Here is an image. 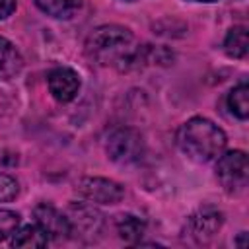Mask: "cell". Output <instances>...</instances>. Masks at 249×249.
I'll use <instances>...</instances> for the list:
<instances>
[{
  "label": "cell",
  "mask_w": 249,
  "mask_h": 249,
  "mask_svg": "<svg viewBox=\"0 0 249 249\" xmlns=\"http://www.w3.org/2000/svg\"><path fill=\"white\" fill-rule=\"evenodd\" d=\"M140 45L130 29L121 25H101L93 29L86 41V54L99 66L130 68L140 58Z\"/></svg>",
  "instance_id": "cell-1"
},
{
  "label": "cell",
  "mask_w": 249,
  "mask_h": 249,
  "mask_svg": "<svg viewBox=\"0 0 249 249\" xmlns=\"http://www.w3.org/2000/svg\"><path fill=\"white\" fill-rule=\"evenodd\" d=\"M224 130L204 117H193L177 130L179 150L196 163H208L216 160L226 148Z\"/></svg>",
  "instance_id": "cell-2"
},
{
  "label": "cell",
  "mask_w": 249,
  "mask_h": 249,
  "mask_svg": "<svg viewBox=\"0 0 249 249\" xmlns=\"http://www.w3.org/2000/svg\"><path fill=\"white\" fill-rule=\"evenodd\" d=\"M105 152H107L109 160H113L115 163H121V165L136 163L144 156L142 134L138 130L126 128V126L115 128L109 132V136L105 140Z\"/></svg>",
  "instance_id": "cell-3"
},
{
  "label": "cell",
  "mask_w": 249,
  "mask_h": 249,
  "mask_svg": "<svg viewBox=\"0 0 249 249\" xmlns=\"http://www.w3.org/2000/svg\"><path fill=\"white\" fill-rule=\"evenodd\" d=\"M216 175L226 193H230V195L243 193L247 187V181H249V165H247L245 152L231 150L224 156L220 154V160L216 165Z\"/></svg>",
  "instance_id": "cell-4"
},
{
  "label": "cell",
  "mask_w": 249,
  "mask_h": 249,
  "mask_svg": "<svg viewBox=\"0 0 249 249\" xmlns=\"http://www.w3.org/2000/svg\"><path fill=\"white\" fill-rule=\"evenodd\" d=\"M76 191L86 200L97 204H115L124 196V187L105 177H84L78 181Z\"/></svg>",
  "instance_id": "cell-5"
},
{
  "label": "cell",
  "mask_w": 249,
  "mask_h": 249,
  "mask_svg": "<svg viewBox=\"0 0 249 249\" xmlns=\"http://www.w3.org/2000/svg\"><path fill=\"white\" fill-rule=\"evenodd\" d=\"M222 224H224V216H222L220 210L200 208L187 220L185 233H189V237L195 239L196 243H206L218 233Z\"/></svg>",
  "instance_id": "cell-6"
},
{
  "label": "cell",
  "mask_w": 249,
  "mask_h": 249,
  "mask_svg": "<svg viewBox=\"0 0 249 249\" xmlns=\"http://www.w3.org/2000/svg\"><path fill=\"white\" fill-rule=\"evenodd\" d=\"M66 218L72 233H80V235H95L101 231L103 226L101 212L86 202H72L68 206Z\"/></svg>",
  "instance_id": "cell-7"
},
{
  "label": "cell",
  "mask_w": 249,
  "mask_h": 249,
  "mask_svg": "<svg viewBox=\"0 0 249 249\" xmlns=\"http://www.w3.org/2000/svg\"><path fill=\"white\" fill-rule=\"evenodd\" d=\"M33 218H35V224L49 235V239L51 237L53 239H62V237H68L72 233L66 214L58 212L54 206H51L47 202L35 206Z\"/></svg>",
  "instance_id": "cell-8"
},
{
  "label": "cell",
  "mask_w": 249,
  "mask_h": 249,
  "mask_svg": "<svg viewBox=\"0 0 249 249\" xmlns=\"http://www.w3.org/2000/svg\"><path fill=\"white\" fill-rule=\"evenodd\" d=\"M49 84V91L53 93V97L56 101H72L80 89V76L76 70L68 68V66H58L54 70L49 72L47 78Z\"/></svg>",
  "instance_id": "cell-9"
},
{
  "label": "cell",
  "mask_w": 249,
  "mask_h": 249,
  "mask_svg": "<svg viewBox=\"0 0 249 249\" xmlns=\"http://www.w3.org/2000/svg\"><path fill=\"white\" fill-rule=\"evenodd\" d=\"M23 66V58L19 51L4 37H0V80H8L16 76Z\"/></svg>",
  "instance_id": "cell-10"
},
{
  "label": "cell",
  "mask_w": 249,
  "mask_h": 249,
  "mask_svg": "<svg viewBox=\"0 0 249 249\" xmlns=\"http://www.w3.org/2000/svg\"><path fill=\"white\" fill-rule=\"evenodd\" d=\"M35 4L41 12H45L51 18L70 19L80 12L84 0H35Z\"/></svg>",
  "instance_id": "cell-11"
},
{
  "label": "cell",
  "mask_w": 249,
  "mask_h": 249,
  "mask_svg": "<svg viewBox=\"0 0 249 249\" xmlns=\"http://www.w3.org/2000/svg\"><path fill=\"white\" fill-rule=\"evenodd\" d=\"M49 243V235L37 226H25L14 231L12 247H45Z\"/></svg>",
  "instance_id": "cell-12"
},
{
  "label": "cell",
  "mask_w": 249,
  "mask_h": 249,
  "mask_svg": "<svg viewBox=\"0 0 249 249\" xmlns=\"http://www.w3.org/2000/svg\"><path fill=\"white\" fill-rule=\"evenodd\" d=\"M224 51L233 56V58H243L249 51V37H247V27L235 25L228 31L226 41H224Z\"/></svg>",
  "instance_id": "cell-13"
},
{
  "label": "cell",
  "mask_w": 249,
  "mask_h": 249,
  "mask_svg": "<svg viewBox=\"0 0 249 249\" xmlns=\"http://www.w3.org/2000/svg\"><path fill=\"white\" fill-rule=\"evenodd\" d=\"M228 107L241 121H245L249 117V88H247V82L245 80L239 82L228 93Z\"/></svg>",
  "instance_id": "cell-14"
},
{
  "label": "cell",
  "mask_w": 249,
  "mask_h": 249,
  "mask_svg": "<svg viewBox=\"0 0 249 249\" xmlns=\"http://www.w3.org/2000/svg\"><path fill=\"white\" fill-rule=\"evenodd\" d=\"M117 231H119V235H121L124 241L134 243V241H138V239L144 235L146 224H144V220H140L138 216L123 214V216L117 218Z\"/></svg>",
  "instance_id": "cell-15"
},
{
  "label": "cell",
  "mask_w": 249,
  "mask_h": 249,
  "mask_svg": "<svg viewBox=\"0 0 249 249\" xmlns=\"http://www.w3.org/2000/svg\"><path fill=\"white\" fill-rule=\"evenodd\" d=\"M18 226H19V214L14 212V210L0 208V241H4L6 237L14 235Z\"/></svg>",
  "instance_id": "cell-16"
},
{
  "label": "cell",
  "mask_w": 249,
  "mask_h": 249,
  "mask_svg": "<svg viewBox=\"0 0 249 249\" xmlns=\"http://www.w3.org/2000/svg\"><path fill=\"white\" fill-rule=\"evenodd\" d=\"M18 181L6 173H0V202H10L12 198L18 196Z\"/></svg>",
  "instance_id": "cell-17"
},
{
  "label": "cell",
  "mask_w": 249,
  "mask_h": 249,
  "mask_svg": "<svg viewBox=\"0 0 249 249\" xmlns=\"http://www.w3.org/2000/svg\"><path fill=\"white\" fill-rule=\"evenodd\" d=\"M14 10H16V0H0V19L10 18Z\"/></svg>",
  "instance_id": "cell-18"
},
{
  "label": "cell",
  "mask_w": 249,
  "mask_h": 249,
  "mask_svg": "<svg viewBox=\"0 0 249 249\" xmlns=\"http://www.w3.org/2000/svg\"><path fill=\"white\" fill-rule=\"evenodd\" d=\"M245 235H247V233H245V231H241V235H239V239H237V243H239L241 247H245Z\"/></svg>",
  "instance_id": "cell-19"
},
{
  "label": "cell",
  "mask_w": 249,
  "mask_h": 249,
  "mask_svg": "<svg viewBox=\"0 0 249 249\" xmlns=\"http://www.w3.org/2000/svg\"><path fill=\"white\" fill-rule=\"evenodd\" d=\"M193 2H218V0H193Z\"/></svg>",
  "instance_id": "cell-20"
},
{
  "label": "cell",
  "mask_w": 249,
  "mask_h": 249,
  "mask_svg": "<svg viewBox=\"0 0 249 249\" xmlns=\"http://www.w3.org/2000/svg\"><path fill=\"white\" fill-rule=\"evenodd\" d=\"M124 2H134V0H124Z\"/></svg>",
  "instance_id": "cell-21"
}]
</instances>
